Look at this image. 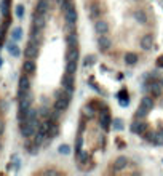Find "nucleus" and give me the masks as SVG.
Listing matches in <instances>:
<instances>
[{
	"mask_svg": "<svg viewBox=\"0 0 163 176\" xmlns=\"http://www.w3.org/2000/svg\"><path fill=\"white\" fill-rule=\"evenodd\" d=\"M70 98H72V94L67 93L64 88H63L61 91H58L56 101H54V111H56V112H63V111H66L67 106H69Z\"/></svg>",
	"mask_w": 163,
	"mask_h": 176,
	"instance_id": "1",
	"label": "nucleus"
},
{
	"mask_svg": "<svg viewBox=\"0 0 163 176\" xmlns=\"http://www.w3.org/2000/svg\"><path fill=\"white\" fill-rule=\"evenodd\" d=\"M63 10H64V19H66V24L69 26V27L75 26V21H77V10H75V5L70 2L69 5H66Z\"/></svg>",
	"mask_w": 163,
	"mask_h": 176,
	"instance_id": "2",
	"label": "nucleus"
},
{
	"mask_svg": "<svg viewBox=\"0 0 163 176\" xmlns=\"http://www.w3.org/2000/svg\"><path fill=\"white\" fill-rule=\"evenodd\" d=\"M152 106H154V101H152L150 96H144L141 99V104H139L138 107V112H136V115L138 117H145L149 114V111L152 109Z\"/></svg>",
	"mask_w": 163,
	"mask_h": 176,
	"instance_id": "3",
	"label": "nucleus"
},
{
	"mask_svg": "<svg viewBox=\"0 0 163 176\" xmlns=\"http://www.w3.org/2000/svg\"><path fill=\"white\" fill-rule=\"evenodd\" d=\"M24 55H26V58L34 59L37 55H39V43L34 42V40H29V42H27V45H26Z\"/></svg>",
	"mask_w": 163,
	"mask_h": 176,
	"instance_id": "4",
	"label": "nucleus"
},
{
	"mask_svg": "<svg viewBox=\"0 0 163 176\" xmlns=\"http://www.w3.org/2000/svg\"><path fill=\"white\" fill-rule=\"evenodd\" d=\"M74 87H75V79H74V75L66 72L64 77H63V88L67 91V93L72 94L74 93Z\"/></svg>",
	"mask_w": 163,
	"mask_h": 176,
	"instance_id": "5",
	"label": "nucleus"
},
{
	"mask_svg": "<svg viewBox=\"0 0 163 176\" xmlns=\"http://www.w3.org/2000/svg\"><path fill=\"white\" fill-rule=\"evenodd\" d=\"M27 91H30V80L27 75L19 77V90H18V98L24 96Z\"/></svg>",
	"mask_w": 163,
	"mask_h": 176,
	"instance_id": "6",
	"label": "nucleus"
},
{
	"mask_svg": "<svg viewBox=\"0 0 163 176\" xmlns=\"http://www.w3.org/2000/svg\"><path fill=\"white\" fill-rule=\"evenodd\" d=\"M32 26L37 29H43L45 27V15L42 13H34V18H32Z\"/></svg>",
	"mask_w": 163,
	"mask_h": 176,
	"instance_id": "7",
	"label": "nucleus"
},
{
	"mask_svg": "<svg viewBox=\"0 0 163 176\" xmlns=\"http://www.w3.org/2000/svg\"><path fill=\"white\" fill-rule=\"evenodd\" d=\"M98 45H99V48L103 50V51H107V50L110 48L112 42H110V39H109L106 34H101V35L98 37Z\"/></svg>",
	"mask_w": 163,
	"mask_h": 176,
	"instance_id": "8",
	"label": "nucleus"
},
{
	"mask_svg": "<svg viewBox=\"0 0 163 176\" xmlns=\"http://www.w3.org/2000/svg\"><path fill=\"white\" fill-rule=\"evenodd\" d=\"M152 45H154V39H152V35H150V34H145V35L141 39V48L147 51V50H152Z\"/></svg>",
	"mask_w": 163,
	"mask_h": 176,
	"instance_id": "9",
	"label": "nucleus"
},
{
	"mask_svg": "<svg viewBox=\"0 0 163 176\" xmlns=\"http://www.w3.org/2000/svg\"><path fill=\"white\" fill-rule=\"evenodd\" d=\"M94 30L98 32V35H101V34H107L109 32V24L106 21H96L94 23Z\"/></svg>",
	"mask_w": 163,
	"mask_h": 176,
	"instance_id": "10",
	"label": "nucleus"
},
{
	"mask_svg": "<svg viewBox=\"0 0 163 176\" xmlns=\"http://www.w3.org/2000/svg\"><path fill=\"white\" fill-rule=\"evenodd\" d=\"M48 10H50V2H48V0H39L35 11L37 13H42V15H46Z\"/></svg>",
	"mask_w": 163,
	"mask_h": 176,
	"instance_id": "11",
	"label": "nucleus"
},
{
	"mask_svg": "<svg viewBox=\"0 0 163 176\" xmlns=\"http://www.w3.org/2000/svg\"><path fill=\"white\" fill-rule=\"evenodd\" d=\"M110 115H109L107 112H101L99 115V125L104 128V130H109V125H110Z\"/></svg>",
	"mask_w": 163,
	"mask_h": 176,
	"instance_id": "12",
	"label": "nucleus"
},
{
	"mask_svg": "<svg viewBox=\"0 0 163 176\" xmlns=\"http://www.w3.org/2000/svg\"><path fill=\"white\" fill-rule=\"evenodd\" d=\"M22 69H24V74H34L35 72V63L30 58H27L22 64Z\"/></svg>",
	"mask_w": 163,
	"mask_h": 176,
	"instance_id": "13",
	"label": "nucleus"
},
{
	"mask_svg": "<svg viewBox=\"0 0 163 176\" xmlns=\"http://www.w3.org/2000/svg\"><path fill=\"white\" fill-rule=\"evenodd\" d=\"M134 19L138 23H141V24H147V15L144 13V10H136V11L133 13Z\"/></svg>",
	"mask_w": 163,
	"mask_h": 176,
	"instance_id": "14",
	"label": "nucleus"
},
{
	"mask_svg": "<svg viewBox=\"0 0 163 176\" xmlns=\"http://www.w3.org/2000/svg\"><path fill=\"white\" fill-rule=\"evenodd\" d=\"M6 50H8V53L13 56V58H18V56L21 55V50H19V46L15 43V40L8 43V48H6Z\"/></svg>",
	"mask_w": 163,
	"mask_h": 176,
	"instance_id": "15",
	"label": "nucleus"
},
{
	"mask_svg": "<svg viewBox=\"0 0 163 176\" xmlns=\"http://www.w3.org/2000/svg\"><path fill=\"white\" fill-rule=\"evenodd\" d=\"M126 163H128V160H126V157H117V160L114 162V170H117V171H120V170H123L125 167H126Z\"/></svg>",
	"mask_w": 163,
	"mask_h": 176,
	"instance_id": "16",
	"label": "nucleus"
},
{
	"mask_svg": "<svg viewBox=\"0 0 163 176\" xmlns=\"http://www.w3.org/2000/svg\"><path fill=\"white\" fill-rule=\"evenodd\" d=\"M30 40H34V42L40 43L42 42V29H37L32 26V30H30Z\"/></svg>",
	"mask_w": 163,
	"mask_h": 176,
	"instance_id": "17",
	"label": "nucleus"
},
{
	"mask_svg": "<svg viewBox=\"0 0 163 176\" xmlns=\"http://www.w3.org/2000/svg\"><path fill=\"white\" fill-rule=\"evenodd\" d=\"M136 61H138V55L133 51H128L126 55H125V63L130 64V66H133V64H136Z\"/></svg>",
	"mask_w": 163,
	"mask_h": 176,
	"instance_id": "18",
	"label": "nucleus"
},
{
	"mask_svg": "<svg viewBox=\"0 0 163 176\" xmlns=\"http://www.w3.org/2000/svg\"><path fill=\"white\" fill-rule=\"evenodd\" d=\"M149 91H150V94H152V96L158 98V96L162 94V87L158 85V83H152V85L149 87Z\"/></svg>",
	"mask_w": 163,
	"mask_h": 176,
	"instance_id": "19",
	"label": "nucleus"
},
{
	"mask_svg": "<svg viewBox=\"0 0 163 176\" xmlns=\"http://www.w3.org/2000/svg\"><path fill=\"white\" fill-rule=\"evenodd\" d=\"M145 130V123H133L131 125V131L136 134H142Z\"/></svg>",
	"mask_w": 163,
	"mask_h": 176,
	"instance_id": "20",
	"label": "nucleus"
},
{
	"mask_svg": "<svg viewBox=\"0 0 163 176\" xmlns=\"http://www.w3.org/2000/svg\"><path fill=\"white\" fill-rule=\"evenodd\" d=\"M75 69H77V61H67L66 64V72L67 74H75Z\"/></svg>",
	"mask_w": 163,
	"mask_h": 176,
	"instance_id": "21",
	"label": "nucleus"
},
{
	"mask_svg": "<svg viewBox=\"0 0 163 176\" xmlns=\"http://www.w3.org/2000/svg\"><path fill=\"white\" fill-rule=\"evenodd\" d=\"M21 37H22V29L21 27H15L11 30V39L15 40V42H18Z\"/></svg>",
	"mask_w": 163,
	"mask_h": 176,
	"instance_id": "22",
	"label": "nucleus"
},
{
	"mask_svg": "<svg viewBox=\"0 0 163 176\" xmlns=\"http://www.w3.org/2000/svg\"><path fill=\"white\" fill-rule=\"evenodd\" d=\"M58 151H59V154H63V155H69L70 154V146L69 144H61V146L58 147Z\"/></svg>",
	"mask_w": 163,
	"mask_h": 176,
	"instance_id": "23",
	"label": "nucleus"
},
{
	"mask_svg": "<svg viewBox=\"0 0 163 176\" xmlns=\"http://www.w3.org/2000/svg\"><path fill=\"white\" fill-rule=\"evenodd\" d=\"M112 123H114V128L115 130H123V123H122V120L120 118H114V122H112Z\"/></svg>",
	"mask_w": 163,
	"mask_h": 176,
	"instance_id": "24",
	"label": "nucleus"
},
{
	"mask_svg": "<svg viewBox=\"0 0 163 176\" xmlns=\"http://www.w3.org/2000/svg\"><path fill=\"white\" fill-rule=\"evenodd\" d=\"M16 16H18L19 19L24 16V6H22V5H18V6H16Z\"/></svg>",
	"mask_w": 163,
	"mask_h": 176,
	"instance_id": "25",
	"label": "nucleus"
},
{
	"mask_svg": "<svg viewBox=\"0 0 163 176\" xmlns=\"http://www.w3.org/2000/svg\"><path fill=\"white\" fill-rule=\"evenodd\" d=\"M90 8H91V16L94 18V16L98 15V11H99V10H98V3H91Z\"/></svg>",
	"mask_w": 163,
	"mask_h": 176,
	"instance_id": "26",
	"label": "nucleus"
},
{
	"mask_svg": "<svg viewBox=\"0 0 163 176\" xmlns=\"http://www.w3.org/2000/svg\"><path fill=\"white\" fill-rule=\"evenodd\" d=\"M82 143H83V139H82V136H79L77 138V152H82Z\"/></svg>",
	"mask_w": 163,
	"mask_h": 176,
	"instance_id": "27",
	"label": "nucleus"
},
{
	"mask_svg": "<svg viewBox=\"0 0 163 176\" xmlns=\"http://www.w3.org/2000/svg\"><path fill=\"white\" fill-rule=\"evenodd\" d=\"M93 63H94V56H86V59H85V66L93 64Z\"/></svg>",
	"mask_w": 163,
	"mask_h": 176,
	"instance_id": "28",
	"label": "nucleus"
},
{
	"mask_svg": "<svg viewBox=\"0 0 163 176\" xmlns=\"http://www.w3.org/2000/svg\"><path fill=\"white\" fill-rule=\"evenodd\" d=\"M128 103H130V101H128V98H126V99H120V106H122V107L128 106Z\"/></svg>",
	"mask_w": 163,
	"mask_h": 176,
	"instance_id": "29",
	"label": "nucleus"
},
{
	"mask_svg": "<svg viewBox=\"0 0 163 176\" xmlns=\"http://www.w3.org/2000/svg\"><path fill=\"white\" fill-rule=\"evenodd\" d=\"M3 131H5V123H3L2 120H0V136L3 134Z\"/></svg>",
	"mask_w": 163,
	"mask_h": 176,
	"instance_id": "30",
	"label": "nucleus"
},
{
	"mask_svg": "<svg viewBox=\"0 0 163 176\" xmlns=\"http://www.w3.org/2000/svg\"><path fill=\"white\" fill-rule=\"evenodd\" d=\"M158 66H160V67H163V56H160V58H158Z\"/></svg>",
	"mask_w": 163,
	"mask_h": 176,
	"instance_id": "31",
	"label": "nucleus"
},
{
	"mask_svg": "<svg viewBox=\"0 0 163 176\" xmlns=\"http://www.w3.org/2000/svg\"><path fill=\"white\" fill-rule=\"evenodd\" d=\"M0 66H2V59H0Z\"/></svg>",
	"mask_w": 163,
	"mask_h": 176,
	"instance_id": "32",
	"label": "nucleus"
}]
</instances>
